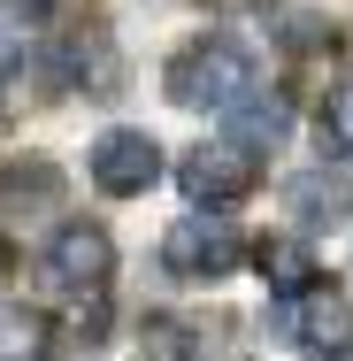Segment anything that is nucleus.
<instances>
[{"label": "nucleus", "mask_w": 353, "mask_h": 361, "mask_svg": "<svg viewBox=\"0 0 353 361\" xmlns=\"http://www.w3.org/2000/svg\"><path fill=\"white\" fill-rule=\"evenodd\" d=\"M62 208V169L47 161V154H16V161H0V216L8 223H39Z\"/></svg>", "instance_id": "7"}, {"label": "nucleus", "mask_w": 353, "mask_h": 361, "mask_svg": "<svg viewBox=\"0 0 353 361\" xmlns=\"http://www.w3.org/2000/svg\"><path fill=\"white\" fill-rule=\"evenodd\" d=\"M315 146H323V154H353V85H338V92L323 100V116H315Z\"/></svg>", "instance_id": "12"}, {"label": "nucleus", "mask_w": 353, "mask_h": 361, "mask_svg": "<svg viewBox=\"0 0 353 361\" xmlns=\"http://www.w3.org/2000/svg\"><path fill=\"white\" fill-rule=\"evenodd\" d=\"M230 146H246L254 161L261 154H277L284 139H292V108H284V92H246L238 108H230V131H223Z\"/></svg>", "instance_id": "8"}, {"label": "nucleus", "mask_w": 353, "mask_h": 361, "mask_svg": "<svg viewBox=\"0 0 353 361\" xmlns=\"http://www.w3.org/2000/svg\"><path fill=\"white\" fill-rule=\"evenodd\" d=\"M246 92H261V62H254V47L246 39H230V31H208V39H192L177 62H169V100L177 108H238Z\"/></svg>", "instance_id": "1"}, {"label": "nucleus", "mask_w": 353, "mask_h": 361, "mask_svg": "<svg viewBox=\"0 0 353 361\" xmlns=\"http://www.w3.org/2000/svg\"><path fill=\"white\" fill-rule=\"evenodd\" d=\"M0 8H16V16H23V8H47V0H0Z\"/></svg>", "instance_id": "15"}, {"label": "nucleus", "mask_w": 353, "mask_h": 361, "mask_svg": "<svg viewBox=\"0 0 353 361\" xmlns=\"http://www.w3.org/2000/svg\"><path fill=\"white\" fill-rule=\"evenodd\" d=\"M47 277L70 292V300H92V292L116 277V238L100 223H62L47 238Z\"/></svg>", "instance_id": "4"}, {"label": "nucleus", "mask_w": 353, "mask_h": 361, "mask_svg": "<svg viewBox=\"0 0 353 361\" xmlns=\"http://www.w3.org/2000/svg\"><path fill=\"white\" fill-rule=\"evenodd\" d=\"M177 185H185V200H192V208H230V200L254 185V154H246V146H230V139L192 146V154L177 161Z\"/></svg>", "instance_id": "6"}, {"label": "nucleus", "mask_w": 353, "mask_h": 361, "mask_svg": "<svg viewBox=\"0 0 353 361\" xmlns=\"http://www.w3.org/2000/svg\"><path fill=\"white\" fill-rule=\"evenodd\" d=\"M85 177H92V192H108V200H139L146 185H161V146L146 139V131H100Z\"/></svg>", "instance_id": "5"}, {"label": "nucleus", "mask_w": 353, "mask_h": 361, "mask_svg": "<svg viewBox=\"0 0 353 361\" xmlns=\"http://www.w3.org/2000/svg\"><path fill=\"white\" fill-rule=\"evenodd\" d=\"M0 361H47V323L23 307H0Z\"/></svg>", "instance_id": "10"}, {"label": "nucleus", "mask_w": 353, "mask_h": 361, "mask_svg": "<svg viewBox=\"0 0 353 361\" xmlns=\"http://www.w3.org/2000/svg\"><path fill=\"white\" fill-rule=\"evenodd\" d=\"M161 262H169L177 277H230V269L246 262V231H230L215 208H192L185 223H169Z\"/></svg>", "instance_id": "2"}, {"label": "nucleus", "mask_w": 353, "mask_h": 361, "mask_svg": "<svg viewBox=\"0 0 353 361\" xmlns=\"http://www.w3.org/2000/svg\"><path fill=\"white\" fill-rule=\"evenodd\" d=\"M8 269H16V254H8V238H0V285H8Z\"/></svg>", "instance_id": "14"}, {"label": "nucleus", "mask_w": 353, "mask_h": 361, "mask_svg": "<svg viewBox=\"0 0 353 361\" xmlns=\"http://www.w3.org/2000/svg\"><path fill=\"white\" fill-rule=\"evenodd\" d=\"M261 277H277L284 292L315 285V262H307V238H269V246H261Z\"/></svg>", "instance_id": "11"}, {"label": "nucleus", "mask_w": 353, "mask_h": 361, "mask_svg": "<svg viewBox=\"0 0 353 361\" xmlns=\"http://www.w3.org/2000/svg\"><path fill=\"white\" fill-rule=\"evenodd\" d=\"M16 54H23V39H16V8H0V70H16Z\"/></svg>", "instance_id": "13"}, {"label": "nucleus", "mask_w": 353, "mask_h": 361, "mask_svg": "<svg viewBox=\"0 0 353 361\" xmlns=\"http://www.w3.org/2000/svg\"><path fill=\"white\" fill-rule=\"evenodd\" d=\"M277 323H284V338H299L307 354H338V346L353 338V300H346V285L315 277V285H299L277 307Z\"/></svg>", "instance_id": "3"}, {"label": "nucleus", "mask_w": 353, "mask_h": 361, "mask_svg": "<svg viewBox=\"0 0 353 361\" xmlns=\"http://www.w3.org/2000/svg\"><path fill=\"white\" fill-rule=\"evenodd\" d=\"M70 77L85 85V92H116V77H123L116 39H108V31H77L70 39Z\"/></svg>", "instance_id": "9"}]
</instances>
